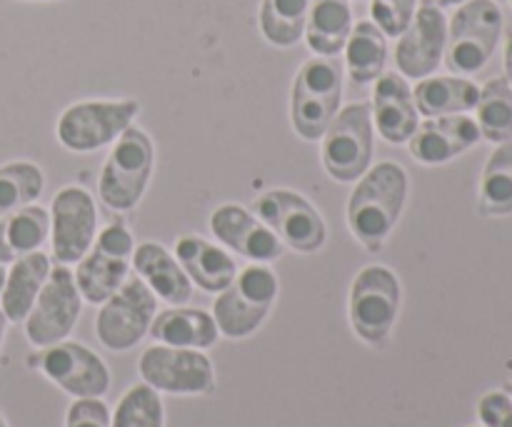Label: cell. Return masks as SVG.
<instances>
[{
	"label": "cell",
	"instance_id": "d590c367",
	"mask_svg": "<svg viewBox=\"0 0 512 427\" xmlns=\"http://www.w3.org/2000/svg\"><path fill=\"white\" fill-rule=\"evenodd\" d=\"M505 80H508L512 88V28L505 35Z\"/></svg>",
	"mask_w": 512,
	"mask_h": 427
},
{
	"label": "cell",
	"instance_id": "1f68e13d",
	"mask_svg": "<svg viewBox=\"0 0 512 427\" xmlns=\"http://www.w3.org/2000/svg\"><path fill=\"white\" fill-rule=\"evenodd\" d=\"M110 427H165L158 390L150 388L148 383L133 385L120 398L115 415H110Z\"/></svg>",
	"mask_w": 512,
	"mask_h": 427
},
{
	"label": "cell",
	"instance_id": "484cf974",
	"mask_svg": "<svg viewBox=\"0 0 512 427\" xmlns=\"http://www.w3.org/2000/svg\"><path fill=\"white\" fill-rule=\"evenodd\" d=\"M343 53L348 78L355 85L375 83L385 73V63H388V35L373 20H360L350 30Z\"/></svg>",
	"mask_w": 512,
	"mask_h": 427
},
{
	"label": "cell",
	"instance_id": "8d00e7d4",
	"mask_svg": "<svg viewBox=\"0 0 512 427\" xmlns=\"http://www.w3.org/2000/svg\"><path fill=\"white\" fill-rule=\"evenodd\" d=\"M5 263H15V258H13V253L8 250V243H5V238H3V218H0V265H5Z\"/></svg>",
	"mask_w": 512,
	"mask_h": 427
},
{
	"label": "cell",
	"instance_id": "836d02e7",
	"mask_svg": "<svg viewBox=\"0 0 512 427\" xmlns=\"http://www.w3.org/2000/svg\"><path fill=\"white\" fill-rule=\"evenodd\" d=\"M483 427H512V398L505 390H490L478 400Z\"/></svg>",
	"mask_w": 512,
	"mask_h": 427
},
{
	"label": "cell",
	"instance_id": "e0dca14e",
	"mask_svg": "<svg viewBox=\"0 0 512 427\" xmlns=\"http://www.w3.org/2000/svg\"><path fill=\"white\" fill-rule=\"evenodd\" d=\"M210 230L220 245L253 263H275L285 253V245L280 243L278 235L243 205H220L210 215Z\"/></svg>",
	"mask_w": 512,
	"mask_h": 427
},
{
	"label": "cell",
	"instance_id": "ac0fdd59",
	"mask_svg": "<svg viewBox=\"0 0 512 427\" xmlns=\"http://www.w3.org/2000/svg\"><path fill=\"white\" fill-rule=\"evenodd\" d=\"M480 128L475 118L460 115H440L428 118L418 125L413 138L408 140V150L418 163L423 165H443L455 160L458 155L468 153L473 145H478Z\"/></svg>",
	"mask_w": 512,
	"mask_h": 427
},
{
	"label": "cell",
	"instance_id": "7bdbcfd3",
	"mask_svg": "<svg viewBox=\"0 0 512 427\" xmlns=\"http://www.w3.org/2000/svg\"><path fill=\"white\" fill-rule=\"evenodd\" d=\"M510 5H512V0H510Z\"/></svg>",
	"mask_w": 512,
	"mask_h": 427
},
{
	"label": "cell",
	"instance_id": "ffe728a7",
	"mask_svg": "<svg viewBox=\"0 0 512 427\" xmlns=\"http://www.w3.org/2000/svg\"><path fill=\"white\" fill-rule=\"evenodd\" d=\"M175 260L185 270L190 283L213 295L223 293L233 283L235 275H238L233 255L220 248V245L198 238V235L178 238V243H175Z\"/></svg>",
	"mask_w": 512,
	"mask_h": 427
},
{
	"label": "cell",
	"instance_id": "3957f363",
	"mask_svg": "<svg viewBox=\"0 0 512 427\" xmlns=\"http://www.w3.org/2000/svg\"><path fill=\"white\" fill-rule=\"evenodd\" d=\"M498 0H465L448 23L445 65L453 75H475L490 63L503 38Z\"/></svg>",
	"mask_w": 512,
	"mask_h": 427
},
{
	"label": "cell",
	"instance_id": "52a82bcc",
	"mask_svg": "<svg viewBox=\"0 0 512 427\" xmlns=\"http://www.w3.org/2000/svg\"><path fill=\"white\" fill-rule=\"evenodd\" d=\"M373 150V110H370V103H353L340 108L325 130L320 160H323L325 173L333 180L355 183L373 165Z\"/></svg>",
	"mask_w": 512,
	"mask_h": 427
},
{
	"label": "cell",
	"instance_id": "4dcf8cb0",
	"mask_svg": "<svg viewBox=\"0 0 512 427\" xmlns=\"http://www.w3.org/2000/svg\"><path fill=\"white\" fill-rule=\"evenodd\" d=\"M50 235V213L40 205H25L3 218V238L13 258L35 253Z\"/></svg>",
	"mask_w": 512,
	"mask_h": 427
},
{
	"label": "cell",
	"instance_id": "f546056e",
	"mask_svg": "<svg viewBox=\"0 0 512 427\" xmlns=\"http://www.w3.org/2000/svg\"><path fill=\"white\" fill-rule=\"evenodd\" d=\"M43 170L28 160H15L0 168V218L33 205L43 195Z\"/></svg>",
	"mask_w": 512,
	"mask_h": 427
},
{
	"label": "cell",
	"instance_id": "5b68a950",
	"mask_svg": "<svg viewBox=\"0 0 512 427\" xmlns=\"http://www.w3.org/2000/svg\"><path fill=\"white\" fill-rule=\"evenodd\" d=\"M278 290V275L268 263H253L240 270L233 283L215 298L213 318L220 335L230 340L253 335L273 310Z\"/></svg>",
	"mask_w": 512,
	"mask_h": 427
},
{
	"label": "cell",
	"instance_id": "30bf717a",
	"mask_svg": "<svg viewBox=\"0 0 512 427\" xmlns=\"http://www.w3.org/2000/svg\"><path fill=\"white\" fill-rule=\"evenodd\" d=\"M155 308H158V298L153 290L138 275H128V280L100 305V313L95 318V335L100 345L113 353L135 348L150 333Z\"/></svg>",
	"mask_w": 512,
	"mask_h": 427
},
{
	"label": "cell",
	"instance_id": "f1b7e54d",
	"mask_svg": "<svg viewBox=\"0 0 512 427\" xmlns=\"http://www.w3.org/2000/svg\"><path fill=\"white\" fill-rule=\"evenodd\" d=\"M475 115H478L475 123L480 128V138L490 140L495 145L512 138V88L505 75L490 78L480 88Z\"/></svg>",
	"mask_w": 512,
	"mask_h": 427
},
{
	"label": "cell",
	"instance_id": "7a4b0ae2",
	"mask_svg": "<svg viewBox=\"0 0 512 427\" xmlns=\"http://www.w3.org/2000/svg\"><path fill=\"white\" fill-rule=\"evenodd\" d=\"M343 100V63L335 58L305 60L293 80L290 93V120L295 133L308 143L325 135Z\"/></svg>",
	"mask_w": 512,
	"mask_h": 427
},
{
	"label": "cell",
	"instance_id": "4fadbf2b",
	"mask_svg": "<svg viewBox=\"0 0 512 427\" xmlns=\"http://www.w3.org/2000/svg\"><path fill=\"white\" fill-rule=\"evenodd\" d=\"M83 310V298L68 265L50 268L48 280L25 318V335L35 348H48L73 333Z\"/></svg>",
	"mask_w": 512,
	"mask_h": 427
},
{
	"label": "cell",
	"instance_id": "ab89813d",
	"mask_svg": "<svg viewBox=\"0 0 512 427\" xmlns=\"http://www.w3.org/2000/svg\"><path fill=\"white\" fill-rule=\"evenodd\" d=\"M3 285H5V270L3 265H0V293H3Z\"/></svg>",
	"mask_w": 512,
	"mask_h": 427
},
{
	"label": "cell",
	"instance_id": "74e56055",
	"mask_svg": "<svg viewBox=\"0 0 512 427\" xmlns=\"http://www.w3.org/2000/svg\"><path fill=\"white\" fill-rule=\"evenodd\" d=\"M435 3H438L440 8H455V5H463L465 0H435Z\"/></svg>",
	"mask_w": 512,
	"mask_h": 427
},
{
	"label": "cell",
	"instance_id": "d6986e66",
	"mask_svg": "<svg viewBox=\"0 0 512 427\" xmlns=\"http://www.w3.org/2000/svg\"><path fill=\"white\" fill-rule=\"evenodd\" d=\"M373 128L390 145H405L420 125L413 88L400 73H383L373 90Z\"/></svg>",
	"mask_w": 512,
	"mask_h": 427
},
{
	"label": "cell",
	"instance_id": "5bb4252c",
	"mask_svg": "<svg viewBox=\"0 0 512 427\" xmlns=\"http://www.w3.org/2000/svg\"><path fill=\"white\" fill-rule=\"evenodd\" d=\"M30 368L40 370L50 383L73 398H103L110 390V373L103 360L85 345L60 340L28 358Z\"/></svg>",
	"mask_w": 512,
	"mask_h": 427
},
{
	"label": "cell",
	"instance_id": "603a6c76",
	"mask_svg": "<svg viewBox=\"0 0 512 427\" xmlns=\"http://www.w3.org/2000/svg\"><path fill=\"white\" fill-rule=\"evenodd\" d=\"M50 258L40 250L20 255L10 273L5 275L3 293H0V310L10 323H25L28 313L33 310L40 290L50 275Z\"/></svg>",
	"mask_w": 512,
	"mask_h": 427
},
{
	"label": "cell",
	"instance_id": "9a60e30c",
	"mask_svg": "<svg viewBox=\"0 0 512 427\" xmlns=\"http://www.w3.org/2000/svg\"><path fill=\"white\" fill-rule=\"evenodd\" d=\"M448 45V20L435 0H423L395 45V65L408 80H423L440 68Z\"/></svg>",
	"mask_w": 512,
	"mask_h": 427
},
{
	"label": "cell",
	"instance_id": "60d3db41",
	"mask_svg": "<svg viewBox=\"0 0 512 427\" xmlns=\"http://www.w3.org/2000/svg\"><path fill=\"white\" fill-rule=\"evenodd\" d=\"M505 393H508L512 398V380H510V383H505Z\"/></svg>",
	"mask_w": 512,
	"mask_h": 427
},
{
	"label": "cell",
	"instance_id": "8992f818",
	"mask_svg": "<svg viewBox=\"0 0 512 427\" xmlns=\"http://www.w3.org/2000/svg\"><path fill=\"white\" fill-rule=\"evenodd\" d=\"M400 280L385 265H365L350 285L348 315L353 333L365 345L383 348L400 315Z\"/></svg>",
	"mask_w": 512,
	"mask_h": 427
},
{
	"label": "cell",
	"instance_id": "f35d334b",
	"mask_svg": "<svg viewBox=\"0 0 512 427\" xmlns=\"http://www.w3.org/2000/svg\"><path fill=\"white\" fill-rule=\"evenodd\" d=\"M5 328H8V318L3 315V310H0V345H3V338H5Z\"/></svg>",
	"mask_w": 512,
	"mask_h": 427
},
{
	"label": "cell",
	"instance_id": "ba28073f",
	"mask_svg": "<svg viewBox=\"0 0 512 427\" xmlns=\"http://www.w3.org/2000/svg\"><path fill=\"white\" fill-rule=\"evenodd\" d=\"M133 250V233L123 223L105 225L95 235L88 253L78 260L75 285L80 298L90 305H103L128 280Z\"/></svg>",
	"mask_w": 512,
	"mask_h": 427
},
{
	"label": "cell",
	"instance_id": "9c48e42d",
	"mask_svg": "<svg viewBox=\"0 0 512 427\" xmlns=\"http://www.w3.org/2000/svg\"><path fill=\"white\" fill-rule=\"evenodd\" d=\"M140 113L138 100H80L58 118V140L73 153H93L115 143Z\"/></svg>",
	"mask_w": 512,
	"mask_h": 427
},
{
	"label": "cell",
	"instance_id": "2e32d148",
	"mask_svg": "<svg viewBox=\"0 0 512 427\" xmlns=\"http://www.w3.org/2000/svg\"><path fill=\"white\" fill-rule=\"evenodd\" d=\"M50 208V243L60 265H73L88 253L98 235V210L93 195L78 185L55 193Z\"/></svg>",
	"mask_w": 512,
	"mask_h": 427
},
{
	"label": "cell",
	"instance_id": "e575fe53",
	"mask_svg": "<svg viewBox=\"0 0 512 427\" xmlns=\"http://www.w3.org/2000/svg\"><path fill=\"white\" fill-rule=\"evenodd\" d=\"M65 427H110V410L100 398H80L70 405Z\"/></svg>",
	"mask_w": 512,
	"mask_h": 427
},
{
	"label": "cell",
	"instance_id": "7402d4cb",
	"mask_svg": "<svg viewBox=\"0 0 512 427\" xmlns=\"http://www.w3.org/2000/svg\"><path fill=\"white\" fill-rule=\"evenodd\" d=\"M150 335L160 345H173V348H193L208 350L218 343L220 330L215 325L213 313H205L200 308H175L155 313Z\"/></svg>",
	"mask_w": 512,
	"mask_h": 427
},
{
	"label": "cell",
	"instance_id": "4316f807",
	"mask_svg": "<svg viewBox=\"0 0 512 427\" xmlns=\"http://www.w3.org/2000/svg\"><path fill=\"white\" fill-rule=\"evenodd\" d=\"M478 213L485 218L512 215V138L500 143L480 175Z\"/></svg>",
	"mask_w": 512,
	"mask_h": 427
},
{
	"label": "cell",
	"instance_id": "6da1fadb",
	"mask_svg": "<svg viewBox=\"0 0 512 427\" xmlns=\"http://www.w3.org/2000/svg\"><path fill=\"white\" fill-rule=\"evenodd\" d=\"M408 200V173L393 160L370 165L348 200V225L360 245L378 253Z\"/></svg>",
	"mask_w": 512,
	"mask_h": 427
},
{
	"label": "cell",
	"instance_id": "83f0119b",
	"mask_svg": "<svg viewBox=\"0 0 512 427\" xmlns=\"http://www.w3.org/2000/svg\"><path fill=\"white\" fill-rule=\"evenodd\" d=\"M313 0H263L258 23L260 33L275 48H293L305 35V23Z\"/></svg>",
	"mask_w": 512,
	"mask_h": 427
},
{
	"label": "cell",
	"instance_id": "277c9868",
	"mask_svg": "<svg viewBox=\"0 0 512 427\" xmlns=\"http://www.w3.org/2000/svg\"><path fill=\"white\" fill-rule=\"evenodd\" d=\"M155 165L153 140L145 130L130 125L123 130L100 170V200L115 213H128L143 200Z\"/></svg>",
	"mask_w": 512,
	"mask_h": 427
},
{
	"label": "cell",
	"instance_id": "ee69618b",
	"mask_svg": "<svg viewBox=\"0 0 512 427\" xmlns=\"http://www.w3.org/2000/svg\"><path fill=\"white\" fill-rule=\"evenodd\" d=\"M498 3H500V0H498Z\"/></svg>",
	"mask_w": 512,
	"mask_h": 427
},
{
	"label": "cell",
	"instance_id": "b9f144b4",
	"mask_svg": "<svg viewBox=\"0 0 512 427\" xmlns=\"http://www.w3.org/2000/svg\"><path fill=\"white\" fill-rule=\"evenodd\" d=\"M0 427H8V425H5V420H3V418H0Z\"/></svg>",
	"mask_w": 512,
	"mask_h": 427
},
{
	"label": "cell",
	"instance_id": "8fae6325",
	"mask_svg": "<svg viewBox=\"0 0 512 427\" xmlns=\"http://www.w3.org/2000/svg\"><path fill=\"white\" fill-rule=\"evenodd\" d=\"M255 215L295 253H318L328 240V225L308 198L293 190H268L255 200Z\"/></svg>",
	"mask_w": 512,
	"mask_h": 427
},
{
	"label": "cell",
	"instance_id": "d4e9b609",
	"mask_svg": "<svg viewBox=\"0 0 512 427\" xmlns=\"http://www.w3.org/2000/svg\"><path fill=\"white\" fill-rule=\"evenodd\" d=\"M353 30V8L350 0H313L305 23L308 48L320 58H335L343 53Z\"/></svg>",
	"mask_w": 512,
	"mask_h": 427
},
{
	"label": "cell",
	"instance_id": "d6a6232c",
	"mask_svg": "<svg viewBox=\"0 0 512 427\" xmlns=\"http://www.w3.org/2000/svg\"><path fill=\"white\" fill-rule=\"evenodd\" d=\"M418 10V0H373L370 3V15L373 23L383 30L388 38H398L408 28Z\"/></svg>",
	"mask_w": 512,
	"mask_h": 427
},
{
	"label": "cell",
	"instance_id": "cb8c5ba5",
	"mask_svg": "<svg viewBox=\"0 0 512 427\" xmlns=\"http://www.w3.org/2000/svg\"><path fill=\"white\" fill-rule=\"evenodd\" d=\"M413 98L420 115L440 118V115H460L475 110L480 88L465 75H428L418 80Z\"/></svg>",
	"mask_w": 512,
	"mask_h": 427
},
{
	"label": "cell",
	"instance_id": "7c38bea8",
	"mask_svg": "<svg viewBox=\"0 0 512 427\" xmlns=\"http://www.w3.org/2000/svg\"><path fill=\"white\" fill-rule=\"evenodd\" d=\"M143 383L168 395H210L215 390L213 363L203 350L153 345L138 360Z\"/></svg>",
	"mask_w": 512,
	"mask_h": 427
},
{
	"label": "cell",
	"instance_id": "44dd1931",
	"mask_svg": "<svg viewBox=\"0 0 512 427\" xmlns=\"http://www.w3.org/2000/svg\"><path fill=\"white\" fill-rule=\"evenodd\" d=\"M133 268L135 275L153 290L155 298L168 305H185L193 295V283L185 270L160 243H140L133 250Z\"/></svg>",
	"mask_w": 512,
	"mask_h": 427
}]
</instances>
